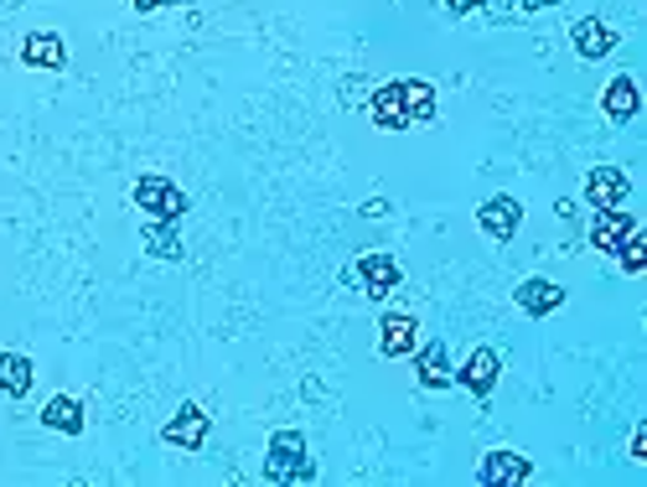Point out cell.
<instances>
[{
	"instance_id": "cell-1",
	"label": "cell",
	"mask_w": 647,
	"mask_h": 487,
	"mask_svg": "<svg viewBox=\"0 0 647 487\" xmlns=\"http://www.w3.org/2000/svg\"><path fill=\"white\" fill-rule=\"evenodd\" d=\"M265 477L270 483H311L317 461L306 457V436L301 430H275L270 451H265Z\"/></svg>"
},
{
	"instance_id": "cell-2",
	"label": "cell",
	"mask_w": 647,
	"mask_h": 487,
	"mask_svg": "<svg viewBox=\"0 0 647 487\" xmlns=\"http://www.w3.org/2000/svg\"><path fill=\"white\" fill-rule=\"evenodd\" d=\"M130 202L146 213V223H181L187 208H192L187 192H181L171 177H140V182L130 187Z\"/></svg>"
},
{
	"instance_id": "cell-3",
	"label": "cell",
	"mask_w": 647,
	"mask_h": 487,
	"mask_svg": "<svg viewBox=\"0 0 647 487\" xmlns=\"http://www.w3.org/2000/svg\"><path fill=\"white\" fill-rule=\"evenodd\" d=\"M347 280H352L368 301H389L394 290H399V280H405V270H399V259L394 255L368 249V255H358L352 265H347Z\"/></svg>"
},
{
	"instance_id": "cell-4",
	"label": "cell",
	"mask_w": 647,
	"mask_h": 487,
	"mask_svg": "<svg viewBox=\"0 0 647 487\" xmlns=\"http://www.w3.org/2000/svg\"><path fill=\"white\" fill-rule=\"evenodd\" d=\"M497 379H502V358H497V348H471L467 364L456 368V384H461L471 399H492Z\"/></svg>"
},
{
	"instance_id": "cell-5",
	"label": "cell",
	"mask_w": 647,
	"mask_h": 487,
	"mask_svg": "<svg viewBox=\"0 0 647 487\" xmlns=\"http://www.w3.org/2000/svg\"><path fill=\"white\" fill-rule=\"evenodd\" d=\"M208 430H212V415L202 410V405H181V410L161 426V441L166 446H181V451H202Z\"/></svg>"
},
{
	"instance_id": "cell-6",
	"label": "cell",
	"mask_w": 647,
	"mask_h": 487,
	"mask_svg": "<svg viewBox=\"0 0 647 487\" xmlns=\"http://www.w3.org/2000/svg\"><path fill=\"white\" fill-rule=\"evenodd\" d=\"M534 477V461L524 457V451H512V446H497V451H487L482 467H477V483L487 487H518Z\"/></svg>"
},
{
	"instance_id": "cell-7",
	"label": "cell",
	"mask_w": 647,
	"mask_h": 487,
	"mask_svg": "<svg viewBox=\"0 0 647 487\" xmlns=\"http://www.w3.org/2000/svg\"><path fill=\"white\" fill-rule=\"evenodd\" d=\"M518 223H524V202L508 198V192H497V198H487L482 208H477V229L497 244H508L512 233H518Z\"/></svg>"
},
{
	"instance_id": "cell-8",
	"label": "cell",
	"mask_w": 647,
	"mask_h": 487,
	"mask_svg": "<svg viewBox=\"0 0 647 487\" xmlns=\"http://www.w3.org/2000/svg\"><path fill=\"white\" fill-rule=\"evenodd\" d=\"M415 348H420V321L409 317V311H384V321H378V352L384 358H409Z\"/></svg>"
},
{
	"instance_id": "cell-9",
	"label": "cell",
	"mask_w": 647,
	"mask_h": 487,
	"mask_svg": "<svg viewBox=\"0 0 647 487\" xmlns=\"http://www.w3.org/2000/svg\"><path fill=\"white\" fill-rule=\"evenodd\" d=\"M512 301L524 317H555L559 306H565V286H555L549 275H528L524 286L512 290Z\"/></svg>"
},
{
	"instance_id": "cell-10",
	"label": "cell",
	"mask_w": 647,
	"mask_h": 487,
	"mask_svg": "<svg viewBox=\"0 0 647 487\" xmlns=\"http://www.w3.org/2000/svg\"><path fill=\"white\" fill-rule=\"evenodd\" d=\"M409 358H415V379H420V389H451L456 384V368H451L446 342H420Z\"/></svg>"
},
{
	"instance_id": "cell-11",
	"label": "cell",
	"mask_w": 647,
	"mask_h": 487,
	"mask_svg": "<svg viewBox=\"0 0 647 487\" xmlns=\"http://www.w3.org/2000/svg\"><path fill=\"white\" fill-rule=\"evenodd\" d=\"M627 192H633L627 171H617V167H590L586 171V202L590 208H621Z\"/></svg>"
},
{
	"instance_id": "cell-12",
	"label": "cell",
	"mask_w": 647,
	"mask_h": 487,
	"mask_svg": "<svg viewBox=\"0 0 647 487\" xmlns=\"http://www.w3.org/2000/svg\"><path fill=\"white\" fill-rule=\"evenodd\" d=\"M570 42H575V58L601 62L606 52H617V31L606 27L601 16H586V21H575L570 27Z\"/></svg>"
},
{
	"instance_id": "cell-13",
	"label": "cell",
	"mask_w": 647,
	"mask_h": 487,
	"mask_svg": "<svg viewBox=\"0 0 647 487\" xmlns=\"http://www.w3.org/2000/svg\"><path fill=\"white\" fill-rule=\"evenodd\" d=\"M637 229V218L627 208H596L590 218V249H601V255H617V244Z\"/></svg>"
},
{
	"instance_id": "cell-14",
	"label": "cell",
	"mask_w": 647,
	"mask_h": 487,
	"mask_svg": "<svg viewBox=\"0 0 647 487\" xmlns=\"http://www.w3.org/2000/svg\"><path fill=\"white\" fill-rule=\"evenodd\" d=\"M21 62H27V68L58 73V68H68V42H62L58 31H31L27 42H21Z\"/></svg>"
},
{
	"instance_id": "cell-15",
	"label": "cell",
	"mask_w": 647,
	"mask_h": 487,
	"mask_svg": "<svg viewBox=\"0 0 647 487\" xmlns=\"http://www.w3.org/2000/svg\"><path fill=\"white\" fill-rule=\"evenodd\" d=\"M368 120H374L378 130H409L405 89H399V83H378L374 99H368Z\"/></svg>"
},
{
	"instance_id": "cell-16",
	"label": "cell",
	"mask_w": 647,
	"mask_h": 487,
	"mask_svg": "<svg viewBox=\"0 0 647 487\" xmlns=\"http://www.w3.org/2000/svg\"><path fill=\"white\" fill-rule=\"evenodd\" d=\"M637 109H643V89H637V78H611V83H606V93H601V115L611 125H627L637 115Z\"/></svg>"
},
{
	"instance_id": "cell-17",
	"label": "cell",
	"mask_w": 647,
	"mask_h": 487,
	"mask_svg": "<svg viewBox=\"0 0 647 487\" xmlns=\"http://www.w3.org/2000/svg\"><path fill=\"white\" fill-rule=\"evenodd\" d=\"M42 426L58 430V436H83V426H89V415H83V399L73 395H52L42 405Z\"/></svg>"
},
{
	"instance_id": "cell-18",
	"label": "cell",
	"mask_w": 647,
	"mask_h": 487,
	"mask_svg": "<svg viewBox=\"0 0 647 487\" xmlns=\"http://www.w3.org/2000/svg\"><path fill=\"white\" fill-rule=\"evenodd\" d=\"M31 384H37V364H31L27 352H0V395L27 399Z\"/></svg>"
},
{
	"instance_id": "cell-19",
	"label": "cell",
	"mask_w": 647,
	"mask_h": 487,
	"mask_svg": "<svg viewBox=\"0 0 647 487\" xmlns=\"http://www.w3.org/2000/svg\"><path fill=\"white\" fill-rule=\"evenodd\" d=\"M399 89H405L409 130H415V125H430V120H436V109H440L436 83H425V78H399Z\"/></svg>"
},
{
	"instance_id": "cell-20",
	"label": "cell",
	"mask_w": 647,
	"mask_h": 487,
	"mask_svg": "<svg viewBox=\"0 0 647 487\" xmlns=\"http://www.w3.org/2000/svg\"><path fill=\"white\" fill-rule=\"evenodd\" d=\"M146 255L181 259V223H146Z\"/></svg>"
},
{
	"instance_id": "cell-21",
	"label": "cell",
	"mask_w": 647,
	"mask_h": 487,
	"mask_svg": "<svg viewBox=\"0 0 647 487\" xmlns=\"http://www.w3.org/2000/svg\"><path fill=\"white\" fill-rule=\"evenodd\" d=\"M617 265L627 275H643L647 270V233H643V223H637V229L617 244Z\"/></svg>"
},
{
	"instance_id": "cell-22",
	"label": "cell",
	"mask_w": 647,
	"mask_h": 487,
	"mask_svg": "<svg viewBox=\"0 0 647 487\" xmlns=\"http://www.w3.org/2000/svg\"><path fill=\"white\" fill-rule=\"evenodd\" d=\"M627 457H633L637 467L647 461V426H637V430H633V441H627Z\"/></svg>"
},
{
	"instance_id": "cell-23",
	"label": "cell",
	"mask_w": 647,
	"mask_h": 487,
	"mask_svg": "<svg viewBox=\"0 0 647 487\" xmlns=\"http://www.w3.org/2000/svg\"><path fill=\"white\" fill-rule=\"evenodd\" d=\"M446 6V16H471V11H482V0H440Z\"/></svg>"
},
{
	"instance_id": "cell-24",
	"label": "cell",
	"mask_w": 647,
	"mask_h": 487,
	"mask_svg": "<svg viewBox=\"0 0 647 487\" xmlns=\"http://www.w3.org/2000/svg\"><path fill=\"white\" fill-rule=\"evenodd\" d=\"M549 6H559V0H512V11H549Z\"/></svg>"
},
{
	"instance_id": "cell-25",
	"label": "cell",
	"mask_w": 647,
	"mask_h": 487,
	"mask_svg": "<svg viewBox=\"0 0 647 487\" xmlns=\"http://www.w3.org/2000/svg\"><path fill=\"white\" fill-rule=\"evenodd\" d=\"M384 208H389L384 198H368V202H362V213H368V218H384Z\"/></svg>"
},
{
	"instance_id": "cell-26",
	"label": "cell",
	"mask_w": 647,
	"mask_h": 487,
	"mask_svg": "<svg viewBox=\"0 0 647 487\" xmlns=\"http://www.w3.org/2000/svg\"><path fill=\"white\" fill-rule=\"evenodd\" d=\"M130 6H136V11H161L166 0H130Z\"/></svg>"
},
{
	"instance_id": "cell-27",
	"label": "cell",
	"mask_w": 647,
	"mask_h": 487,
	"mask_svg": "<svg viewBox=\"0 0 647 487\" xmlns=\"http://www.w3.org/2000/svg\"><path fill=\"white\" fill-rule=\"evenodd\" d=\"M166 6H192V0H166Z\"/></svg>"
},
{
	"instance_id": "cell-28",
	"label": "cell",
	"mask_w": 647,
	"mask_h": 487,
	"mask_svg": "<svg viewBox=\"0 0 647 487\" xmlns=\"http://www.w3.org/2000/svg\"><path fill=\"white\" fill-rule=\"evenodd\" d=\"M0 6H6V0H0Z\"/></svg>"
}]
</instances>
